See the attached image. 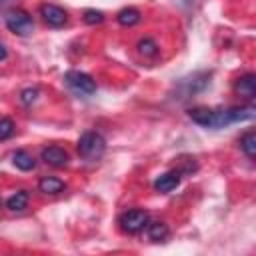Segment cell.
<instances>
[{
	"label": "cell",
	"instance_id": "17",
	"mask_svg": "<svg viewBox=\"0 0 256 256\" xmlns=\"http://www.w3.org/2000/svg\"><path fill=\"white\" fill-rule=\"evenodd\" d=\"M14 122L10 118H0V142L2 140H8L12 134H14Z\"/></svg>",
	"mask_w": 256,
	"mask_h": 256
},
{
	"label": "cell",
	"instance_id": "21",
	"mask_svg": "<svg viewBox=\"0 0 256 256\" xmlns=\"http://www.w3.org/2000/svg\"><path fill=\"white\" fill-rule=\"evenodd\" d=\"M0 2H4V0H0Z\"/></svg>",
	"mask_w": 256,
	"mask_h": 256
},
{
	"label": "cell",
	"instance_id": "1",
	"mask_svg": "<svg viewBox=\"0 0 256 256\" xmlns=\"http://www.w3.org/2000/svg\"><path fill=\"white\" fill-rule=\"evenodd\" d=\"M256 114L254 106H234V108H192L188 112V116L192 118V122L204 126V128H224L232 122H244V120H252Z\"/></svg>",
	"mask_w": 256,
	"mask_h": 256
},
{
	"label": "cell",
	"instance_id": "19",
	"mask_svg": "<svg viewBox=\"0 0 256 256\" xmlns=\"http://www.w3.org/2000/svg\"><path fill=\"white\" fill-rule=\"evenodd\" d=\"M36 98H38V90H36V88H26V90H22V94H20V100H22L24 104H32Z\"/></svg>",
	"mask_w": 256,
	"mask_h": 256
},
{
	"label": "cell",
	"instance_id": "15",
	"mask_svg": "<svg viewBox=\"0 0 256 256\" xmlns=\"http://www.w3.org/2000/svg\"><path fill=\"white\" fill-rule=\"evenodd\" d=\"M116 20H118V24H122V26H134V24L140 22V12H138L136 8H122V10L118 12Z\"/></svg>",
	"mask_w": 256,
	"mask_h": 256
},
{
	"label": "cell",
	"instance_id": "9",
	"mask_svg": "<svg viewBox=\"0 0 256 256\" xmlns=\"http://www.w3.org/2000/svg\"><path fill=\"white\" fill-rule=\"evenodd\" d=\"M236 92L242 96V98H246V100H252L254 96H256V76L254 74H244L242 78H238V82H236Z\"/></svg>",
	"mask_w": 256,
	"mask_h": 256
},
{
	"label": "cell",
	"instance_id": "7",
	"mask_svg": "<svg viewBox=\"0 0 256 256\" xmlns=\"http://www.w3.org/2000/svg\"><path fill=\"white\" fill-rule=\"evenodd\" d=\"M42 160H44L46 164L54 166V168H64V166L68 164L70 156H68V152H66L62 146H46V148L42 150Z\"/></svg>",
	"mask_w": 256,
	"mask_h": 256
},
{
	"label": "cell",
	"instance_id": "14",
	"mask_svg": "<svg viewBox=\"0 0 256 256\" xmlns=\"http://www.w3.org/2000/svg\"><path fill=\"white\" fill-rule=\"evenodd\" d=\"M240 150L248 156V158H254L256 156V132L254 130H248L240 136Z\"/></svg>",
	"mask_w": 256,
	"mask_h": 256
},
{
	"label": "cell",
	"instance_id": "4",
	"mask_svg": "<svg viewBox=\"0 0 256 256\" xmlns=\"http://www.w3.org/2000/svg\"><path fill=\"white\" fill-rule=\"evenodd\" d=\"M148 220H150V218H148V212H146V210L134 208V210H126L124 214H120L118 224H120V228H122L126 234H138V232H142V230L146 228Z\"/></svg>",
	"mask_w": 256,
	"mask_h": 256
},
{
	"label": "cell",
	"instance_id": "10",
	"mask_svg": "<svg viewBox=\"0 0 256 256\" xmlns=\"http://www.w3.org/2000/svg\"><path fill=\"white\" fill-rule=\"evenodd\" d=\"M146 234H148V238L152 240V242H162V240H166L168 238V226L164 224V222H160V220H156V222H150L148 220V224H146Z\"/></svg>",
	"mask_w": 256,
	"mask_h": 256
},
{
	"label": "cell",
	"instance_id": "6",
	"mask_svg": "<svg viewBox=\"0 0 256 256\" xmlns=\"http://www.w3.org/2000/svg\"><path fill=\"white\" fill-rule=\"evenodd\" d=\"M40 16L44 18V22L48 26H54V28H60L68 22V12L56 4H42L40 6Z\"/></svg>",
	"mask_w": 256,
	"mask_h": 256
},
{
	"label": "cell",
	"instance_id": "11",
	"mask_svg": "<svg viewBox=\"0 0 256 256\" xmlns=\"http://www.w3.org/2000/svg\"><path fill=\"white\" fill-rule=\"evenodd\" d=\"M12 162H14V166H16L18 170H24V172H28V170H32V168L36 166L34 156H32L30 152H26V150H16V152L12 154Z\"/></svg>",
	"mask_w": 256,
	"mask_h": 256
},
{
	"label": "cell",
	"instance_id": "16",
	"mask_svg": "<svg viewBox=\"0 0 256 256\" xmlns=\"http://www.w3.org/2000/svg\"><path fill=\"white\" fill-rule=\"evenodd\" d=\"M138 52H140L142 56H146V58H152V56H156L158 46H156L154 40H150V38H142V40L138 42Z\"/></svg>",
	"mask_w": 256,
	"mask_h": 256
},
{
	"label": "cell",
	"instance_id": "13",
	"mask_svg": "<svg viewBox=\"0 0 256 256\" xmlns=\"http://www.w3.org/2000/svg\"><path fill=\"white\" fill-rule=\"evenodd\" d=\"M28 190H18L16 194H12L8 200H6V206H8V210H12V212H22L26 206H28Z\"/></svg>",
	"mask_w": 256,
	"mask_h": 256
},
{
	"label": "cell",
	"instance_id": "20",
	"mask_svg": "<svg viewBox=\"0 0 256 256\" xmlns=\"http://www.w3.org/2000/svg\"><path fill=\"white\" fill-rule=\"evenodd\" d=\"M6 54H8V50H6V46L0 42V60H4V58H6Z\"/></svg>",
	"mask_w": 256,
	"mask_h": 256
},
{
	"label": "cell",
	"instance_id": "12",
	"mask_svg": "<svg viewBox=\"0 0 256 256\" xmlns=\"http://www.w3.org/2000/svg\"><path fill=\"white\" fill-rule=\"evenodd\" d=\"M38 188L40 192L44 194H60L64 190V182L60 178H54V176H44L40 182H38Z\"/></svg>",
	"mask_w": 256,
	"mask_h": 256
},
{
	"label": "cell",
	"instance_id": "8",
	"mask_svg": "<svg viewBox=\"0 0 256 256\" xmlns=\"http://www.w3.org/2000/svg\"><path fill=\"white\" fill-rule=\"evenodd\" d=\"M178 184H180V172H178V170H170V172L160 174V176L154 180V190L160 192V194H168V192H172Z\"/></svg>",
	"mask_w": 256,
	"mask_h": 256
},
{
	"label": "cell",
	"instance_id": "5",
	"mask_svg": "<svg viewBox=\"0 0 256 256\" xmlns=\"http://www.w3.org/2000/svg\"><path fill=\"white\" fill-rule=\"evenodd\" d=\"M66 84L78 92V94H94L96 92V82L92 80V76H88L86 72H78V70H68L64 74Z\"/></svg>",
	"mask_w": 256,
	"mask_h": 256
},
{
	"label": "cell",
	"instance_id": "2",
	"mask_svg": "<svg viewBox=\"0 0 256 256\" xmlns=\"http://www.w3.org/2000/svg\"><path fill=\"white\" fill-rule=\"evenodd\" d=\"M106 152V140L102 134L98 132H84L78 140V154L84 158V160H100L102 154Z\"/></svg>",
	"mask_w": 256,
	"mask_h": 256
},
{
	"label": "cell",
	"instance_id": "3",
	"mask_svg": "<svg viewBox=\"0 0 256 256\" xmlns=\"http://www.w3.org/2000/svg\"><path fill=\"white\" fill-rule=\"evenodd\" d=\"M6 26L10 32L18 34V36H28L32 30H34V20L32 16L26 12V10H20V8H14V10H8L6 16Z\"/></svg>",
	"mask_w": 256,
	"mask_h": 256
},
{
	"label": "cell",
	"instance_id": "18",
	"mask_svg": "<svg viewBox=\"0 0 256 256\" xmlns=\"http://www.w3.org/2000/svg\"><path fill=\"white\" fill-rule=\"evenodd\" d=\"M104 20V14L100 10H86L84 12V22L86 24H100Z\"/></svg>",
	"mask_w": 256,
	"mask_h": 256
}]
</instances>
